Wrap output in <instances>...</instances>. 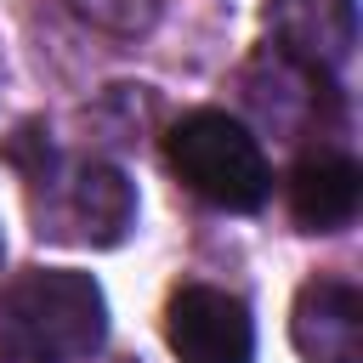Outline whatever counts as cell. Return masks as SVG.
<instances>
[{
    "label": "cell",
    "mask_w": 363,
    "mask_h": 363,
    "mask_svg": "<svg viewBox=\"0 0 363 363\" xmlns=\"http://www.w3.org/2000/svg\"><path fill=\"white\" fill-rule=\"evenodd\" d=\"M357 199H363V176L346 153H306L295 170H289V216L306 227V233H340L352 227L357 216Z\"/></svg>",
    "instance_id": "cell-7"
},
{
    "label": "cell",
    "mask_w": 363,
    "mask_h": 363,
    "mask_svg": "<svg viewBox=\"0 0 363 363\" xmlns=\"http://www.w3.org/2000/svg\"><path fill=\"white\" fill-rule=\"evenodd\" d=\"M164 159L182 176V187L216 210H261L272 193V170H267L261 142L221 108L182 113L164 136Z\"/></svg>",
    "instance_id": "cell-1"
},
{
    "label": "cell",
    "mask_w": 363,
    "mask_h": 363,
    "mask_svg": "<svg viewBox=\"0 0 363 363\" xmlns=\"http://www.w3.org/2000/svg\"><path fill=\"white\" fill-rule=\"evenodd\" d=\"M164 340L176 363H255V318L216 284H182L170 295Z\"/></svg>",
    "instance_id": "cell-4"
},
{
    "label": "cell",
    "mask_w": 363,
    "mask_h": 363,
    "mask_svg": "<svg viewBox=\"0 0 363 363\" xmlns=\"http://www.w3.org/2000/svg\"><path fill=\"white\" fill-rule=\"evenodd\" d=\"M68 6H74L85 23L108 28V34H147L164 0H68Z\"/></svg>",
    "instance_id": "cell-8"
},
{
    "label": "cell",
    "mask_w": 363,
    "mask_h": 363,
    "mask_svg": "<svg viewBox=\"0 0 363 363\" xmlns=\"http://www.w3.org/2000/svg\"><path fill=\"white\" fill-rule=\"evenodd\" d=\"M0 255H6V238H0Z\"/></svg>",
    "instance_id": "cell-10"
},
{
    "label": "cell",
    "mask_w": 363,
    "mask_h": 363,
    "mask_svg": "<svg viewBox=\"0 0 363 363\" xmlns=\"http://www.w3.org/2000/svg\"><path fill=\"white\" fill-rule=\"evenodd\" d=\"M289 340L306 363H363V295L346 278H306L289 306Z\"/></svg>",
    "instance_id": "cell-6"
},
{
    "label": "cell",
    "mask_w": 363,
    "mask_h": 363,
    "mask_svg": "<svg viewBox=\"0 0 363 363\" xmlns=\"http://www.w3.org/2000/svg\"><path fill=\"white\" fill-rule=\"evenodd\" d=\"M0 363H45V352L23 335V323L0 306Z\"/></svg>",
    "instance_id": "cell-9"
},
{
    "label": "cell",
    "mask_w": 363,
    "mask_h": 363,
    "mask_svg": "<svg viewBox=\"0 0 363 363\" xmlns=\"http://www.w3.org/2000/svg\"><path fill=\"white\" fill-rule=\"evenodd\" d=\"M272 51L306 74H340L357 51V0H267Z\"/></svg>",
    "instance_id": "cell-5"
},
{
    "label": "cell",
    "mask_w": 363,
    "mask_h": 363,
    "mask_svg": "<svg viewBox=\"0 0 363 363\" xmlns=\"http://www.w3.org/2000/svg\"><path fill=\"white\" fill-rule=\"evenodd\" d=\"M0 306L23 323V335L45 352V363H85L108 335V301L91 272L74 267H34L23 272Z\"/></svg>",
    "instance_id": "cell-3"
},
{
    "label": "cell",
    "mask_w": 363,
    "mask_h": 363,
    "mask_svg": "<svg viewBox=\"0 0 363 363\" xmlns=\"http://www.w3.org/2000/svg\"><path fill=\"white\" fill-rule=\"evenodd\" d=\"M28 187H34V221L45 238L108 250L136 227V187L125 182V170H113L102 159L51 164V153H45V164L28 176Z\"/></svg>",
    "instance_id": "cell-2"
}]
</instances>
